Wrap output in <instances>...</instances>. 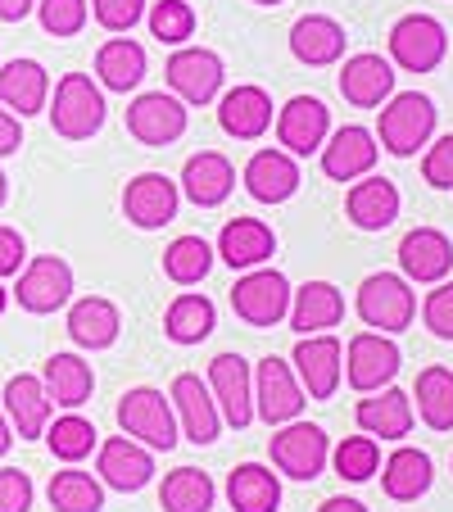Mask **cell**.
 Returning <instances> with one entry per match:
<instances>
[{
  "instance_id": "1",
  "label": "cell",
  "mask_w": 453,
  "mask_h": 512,
  "mask_svg": "<svg viewBox=\"0 0 453 512\" xmlns=\"http://www.w3.org/2000/svg\"><path fill=\"white\" fill-rule=\"evenodd\" d=\"M50 127L64 141H91L105 127V91L91 82V73H64L50 100Z\"/></svg>"
},
{
  "instance_id": "2",
  "label": "cell",
  "mask_w": 453,
  "mask_h": 512,
  "mask_svg": "<svg viewBox=\"0 0 453 512\" xmlns=\"http://www.w3.org/2000/svg\"><path fill=\"white\" fill-rule=\"evenodd\" d=\"M431 132H435V105L422 91H399V96H390V105L381 109V123H376L381 150H390V155H399V159L417 155V150L431 141Z\"/></svg>"
},
{
  "instance_id": "3",
  "label": "cell",
  "mask_w": 453,
  "mask_h": 512,
  "mask_svg": "<svg viewBox=\"0 0 453 512\" xmlns=\"http://www.w3.org/2000/svg\"><path fill=\"white\" fill-rule=\"evenodd\" d=\"M358 318L367 322L381 336H395V331H408L417 318V295L408 290V277L399 272H372V277L358 286Z\"/></svg>"
},
{
  "instance_id": "4",
  "label": "cell",
  "mask_w": 453,
  "mask_h": 512,
  "mask_svg": "<svg viewBox=\"0 0 453 512\" xmlns=\"http://www.w3.org/2000/svg\"><path fill=\"white\" fill-rule=\"evenodd\" d=\"M118 426H123V435L141 440L145 449H173L177 445L173 399L155 386H136L118 399Z\"/></svg>"
},
{
  "instance_id": "5",
  "label": "cell",
  "mask_w": 453,
  "mask_h": 512,
  "mask_svg": "<svg viewBox=\"0 0 453 512\" xmlns=\"http://www.w3.org/2000/svg\"><path fill=\"white\" fill-rule=\"evenodd\" d=\"M232 309L245 327H277L290 313V281L277 268H250L232 286Z\"/></svg>"
},
{
  "instance_id": "6",
  "label": "cell",
  "mask_w": 453,
  "mask_h": 512,
  "mask_svg": "<svg viewBox=\"0 0 453 512\" xmlns=\"http://www.w3.org/2000/svg\"><path fill=\"white\" fill-rule=\"evenodd\" d=\"M272 467L286 472L290 481H318L322 467L331 458V445H327V431L313 422H286L277 435H272Z\"/></svg>"
},
{
  "instance_id": "7",
  "label": "cell",
  "mask_w": 453,
  "mask_h": 512,
  "mask_svg": "<svg viewBox=\"0 0 453 512\" xmlns=\"http://www.w3.org/2000/svg\"><path fill=\"white\" fill-rule=\"evenodd\" d=\"M399 345L381 331H358L345 349V377L358 395H372V390H386L399 377Z\"/></svg>"
},
{
  "instance_id": "8",
  "label": "cell",
  "mask_w": 453,
  "mask_h": 512,
  "mask_svg": "<svg viewBox=\"0 0 453 512\" xmlns=\"http://www.w3.org/2000/svg\"><path fill=\"white\" fill-rule=\"evenodd\" d=\"M304 408V386H299L295 368L286 358H259V372H254V417H263L268 426H286L299 417Z\"/></svg>"
},
{
  "instance_id": "9",
  "label": "cell",
  "mask_w": 453,
  "mask_h": 512,
  "mask_svg": "<svg viewBox=\"0 0 453 512\" xmlns=\"http://www.w3.org/2000/svg\"><path fill=\"white\" fill-rule=\"evenodd\" d=\"M449 50L444 37V23L431 14H404V19L390 28V59H395L404 73H431L435 64Z\"/></svg>"
},
{
  "instance_id": "10",
  "label": "cell",
  "mask_w": 453,
  "mask_h": 512,
  "mask_svg": "<svg viewBox=\"0 0 453 512\" xmlns=\"http://www.w3.org/2000/svg\"><path fill=\"white\" fill-rule=\"evenodd\" d=\"M14 295H19V309H28V313L64 309V304L73 300V268H68L59 254H41V259L23 263Z\"/></svg>"
},
{
  "instance_id": "11",
  "label": "cell",
  "mask_w": 453,
  "mask_h": 512,
  "mask_svg": "<svg viewBox=\"0 0 453 512\" xmlns=\"http://www.w3.org/2000/svg\"><path fill=\"white\" fill-rule=\"evenodd\" d=\"M295 377L304 386L309 399H331L340 386V372H345V349L331 331H318V336H304L295 345Z\"/></svg>"
},
{
  "instance_id": "12",
  "label": "cell",
  "mask_w": 453,
  "mask_h": 512,
  "mask_svg": "<svg viewBox=\"0 0 453 512\" xmlns=\"http://www.w3.org/2000/svg\"><path fill=\"white\" fill-rule=\"evenodd\" d=\"M168 87H173V96L182 100V105H209L213 96L222 91V59L213 55V50L204 46H186L177 50L173 59H168Z\"/></svg>"
},
{
  "instance_id": "13",
  "label": "cell",
  "mask_w": 453,
  "mask_h": 512,
  "mask_svg": "<svg viewBox=\"0 0 453 512\" xmlns=\"http://www.w3.org/2000/svg\"><path fill=\"white\" fill-rule=\"evenodd\" d=\"M177 204H182V191H177V182H168L164 173H141V177H132L123 191L127 223L141 227V232L168 227L177 218Z\"/></svg>"
},
{
  "instance_id": "14",
  "label": "cell",
  "mask_w": 453,
  "mask_h": 512,
  "mask_svg": "<svg viewBox=\"0 0 453 512\" xmlns=\"http://www.w3.org/2000/svg\"><path fill=\"white\" fill-rule=\"evenodd\" d=\"M127 132L150 150L173 145L186 132V105L177 96H164V91H145L127 105Z\"/></svg>"
},
{
  "instance_id": "15",
  "label": "cell",
  "mask_w": 453,
  "mask_h": 512,
  "mask_svg": "<svg viewBox=\"0 0 453 512\" xmlns=\"http://www.w3.org/2000/svg\"><path fill=\"white\" fill-rule=\"evenodd\" d=\"M168 399H173V413L191 445H213V440H218V426H222L218 399H213V390L204 386L195 372H182V377L173 381V390H168Z\"/></svg>"
},
{
  "instance_id": "16",
  "label": "cell",
  "mask_w": 453,
  "mask_h": 512,
  "mask_svg": "<svg viewBox=\"0 0 453 512\" xmlns=\"http://www.w3.org/2000/svg\"><path fill=\"white\" fill-rule=\"evenodd\" d=\"M209 390L218 399V413L241 431V426L254 422V377L250 363L241 354H218L209 363Z\"/></svg>"
},
{
  "instance_id": "17",
  "label": "cell",
  "mask_w": 453,
  "mask_h": 512,
  "mask_svg": "<svg viewBox=\"0 0 453 512\" xmlns=\"http://www.w3.org/2000/svg\"><path fill=\"white\" fill-rule=\"evenodd\" d=\"M96 472H100V481H105L109 490L136 494V490L150 485V476H155V458H150V449H145L141 440H132V435H114V440L100 445Z\"/></svg>"
},
{
  "instance_id": "18",
  "label": "cell",
  "mask_w": 453,
  "mask_h": 512,
  "mask_svg": "<svg viewBox=\"0 0 453 512\" xmlns=\"http://www.w3.org/2000/svg\"><path fill=\"white\" fill-rule=\"evenodd\" d=\"M327 132H331V114L318 96H295L281 105L277 141L286 145V155H313V150H322Z\"/></svg>"
},
{
  "instance_id": "19",
  "label": "cell",
  "mask_w": 453,
  "mask_h": 512,
  "mask_svg": "<svg viewBox=\"0 0 453 512\" xmlns=\"http://www.w3.org/2000/svg\"><path fill=\"white\" fill-rule=\"evenodd\" d=\"M399 268H404L408 281L435 286V281H444L453 268V241L440 227H413V232L399 241Z\"/></svg>"
},
{
  "instance_id": "20",
  "label": "cell",
  "mask_w": 453,
  "mask_h": 512,
  "mask_svg": "<svg viewBox=\"0 0 453 512\" xmlns=\"http://www.w3.org/2000/svg\"><path fill=\"white\" fill-rule=\"evenodd\" d=\"M376 164V136L367 127L349 123L340 132H331V141H322V173L331 182H358Z\"/></svg>"
},
{
  "instance_id": "21",
  "label": "cell",
  "mask_w": 453,
  "mask_h": 512,
  "mask_svg": "<svg viewBox=\"0 0 453 512\" xmlns=\"http://www.w3.org/2000/svg\"><path fill=\"white\" fill-rule=\"evenodd\" d=\"M290 331L299 336H318V331L340 327L345 318V295H340L331 281H309V286L290 290Z\"/></svg>"
},
{
  "instance_id": "22",
  "label": "cell",
  "mask_w": 453,
  "mask_h": 512,
  "mask_svg": "<svg viewBox=\"0 0 453 512\" xmlns=\"http://www.w3.org/2000/svg\"><path fill=\"white\" fill-rule=\"evenodd\" d=\"M218 127L236 141H259L272 127V96L263 87H232L218 100Z\"/></svg>"
},
{
  "instance_id": "23",
  "label": "cell",
  "mask_w": 453,
  "mask_h": 512,
  "mask_svg": "<svg viewBox=\"0 0 453 512\" xmlns=\"http://www.w3.org/2000/svg\"><path fill=\"white\" fill-rule=\"evenodd\" d=\"M50 413H55V404H50L41 377L19 372V377L5 381V417H10V426H14L19 440H37V435H46Z\"/></svg>"
},
{
  "instance_id": "24",
  "label": "cell",
  "mask_w": 453,
  "mask_h": 512,
  "mask_svg": "<svg viewBox=\"0 0 453 512\" xmlns=\"http://www.w3.org/2000/svg\"><path fill=\"white\" fill-rule=\"evenodd\" d=\"M340 96L358 109H376L395 96V64L381 55H354L340 68Z\"/></svg>"
},
{
  "instance_id": "25",
  "label": "cell",
  "mask_w": 453,
  "mask_h": 512,
  "mask_svg": "<svg viewBox=\"0 0 453 512\" xmlns=\"http://www.w3.org/2000/svg\"><path fill=\"white\" fill-rule=\"evenodd\" d=\"M245 191L259 204H286L299 191V164L286 150H259L245 164Z\"/></svg>"
},
{
  "instance_id": "26",
  "label": "cell",
  "mask_w": 453,
  "mask_h": 512,
  "mask_svg": "<svg viewBox=\"0 0 453 512\" xmlns=\"http://www.w3.org/2000/svg\"><path fill=\"white\" fill-rule=\"evenodd\" d=\"M345 209H349V223L354 227H363V232H386L399 218V191L386 177H358L345 195Z\"/></svg>"
},
{
  "instance_id": "27",
  "label": "cell",
  "mask_w": 453,
  "mask_h": 512,
  "mask_svg": "<svg viewBox=\"0 0 453 512\" xmlns=\"http://www.w3.org/2000/svg\"><path fill=\"white\" fill-rule=\"evenodd\" d=\"M232 186H236V168L227 164L218 150H200V155L186 159L182 191H186L191 204H200V209H218V204L232 195Z\"/></svg>"
},
{
  "instance_id": "28",
  "label": "cell",
  "mask_w": 453,
  "mask_h": 512,
  "mask_svg": "<svg viewBox=\"0 0 453 512\" xmlns=\"http://www.w3.org/2000/svg\"><path fill=\"white\" fill-rule=\"evenodd\" d=\"M345 28L327 14H304V19L290 28V55L309 68H327L345 55Z\"/></svg>"
},
{
  "instance_id": "29",
  "label": "cell",
  "mask_w": 453,
  "mask_h": 512,
  "mask_svg": "<svg viewBox=\"0 0 453 512\" xmlns=\"http://www.w3.org/2000/svg\"><path fill=\"white\" fill-rule=\"evenodd\" d=\"M50 100V73L37 59H10L0 68V105L19 109V118L41 114Z\"/></svg>"
},
{
  "instance_id": "30",
  "label": "cell",
  "mask_w": 453,
  "mask_h": 512,
  "mask_svg": "<svg viewBox=\"0 0 453 512\" xmlns=\"http://www.w3.org/2000/svg\"><path fill=\"white\" fill-rule=\"evenodd\" d=\"M435 481V463L426 449H395V454L386 458V467H381V490H386V499L395 503H417L426 490H431Z\"/></svg>"
},
{
  "instance_id": "31",
  "label": "cell",
  "mask_w": 453,
  "mask_h": 512,
  "mask_svg": "<svg viewBox=\"0 0 453 512\" xmlns=\"http://www.w3.org/2000/svg\"><path fill=\"white\" fill-rule=\"evenodd\" d=\"M358 426H363V435H381V440H404L408 431H413V395H404V390H372V399H363L358 404Z\"/></svg>"
},
{
  "instance_id": "32",
  "label": "cell",
  "mask_w": 453,
  "mask_h": 512,
  "mask_svg": "<svg viewBox=\"0 0 453 512\" xmlns=\"http://www.w3.org/2000/svg\"><path fill=\"white\" fill-rule=\"evenodd\" d=\"M218 254L232 268H259V263H268L272 254H277V236H272L268 223H259V218H232V223L222 227L218 236Z\"/></svg>"
},
{
  "instance_id": "33",
  "label": "cell",
  "mask_w": 453,
  "mask_h": 512,
  "mask_svg": "<svg viewBox=\"0 0 453 512\" xmlns=\"http://www.w3.org/2000/svg\"><path fill=\"white\" fill-rule=\"evenodd\" d=\"M96 78L105 91H136L145 78V50L132 37H109L96 50Z\"/></svg>"
},
{
  "instance_id": "34",
  "label": "cell",
  "mask_w": 453,
  "mask_h": 512,
  "mask_svg": "<svg viewBox=\"0 0 453 512\" xmlns=\"http://www.w3.org/2000/svg\"><path fill=\"white\" fill-rule=\"evenodd\" d=\"M41 386H46L50 404L82 408L91 399V390H96V377H91V363H82L78 354H55V358H46Z\"/></svg>"
},
{
  "instance_id": "35",
  "label": "cell",
  "mask_w": 453,
  "mask_h": 512,
  "mask_svg": "<svg viewBox=\"0 0 453 512\" xmlns=\"http://www.w3.org/2000/svg\"><path fill=\"white\" fill-rule=\"evenodd\" d=\"M118 327H123L118 309L109 300H100V295H87V300L68 309V336L82 349H109L118 340Z\"/></svg>"
},
{
  "instance_id": "36",
  "label": "cell",
  "mask_w": 453,
  "mask_h": 512,
  "mask_svg": "<svg viewBox=\"0 0 453 512\" xmlns=\"http://www.w3.org/2000/svg\"><path fill=\"white\" fill-rule=\"evenodd\" d=\"M227 499L236 512H277L281 508V481L263 463H241L227 476Z\"/></svg>"
},
{
  "instance_id": "37",
  "label": "cell",
  "mask_w": 453,
  "mask_h": 512,
  "mask_svg": "<svg viewBox=\"0 0 453 512\" xmlns=\"http://www.w3.org/2000/svg\"><path fill=\"white\" fill-rule=\"evenodd\" d=\"M213 499H218V490L200 467H177L159 485V508L164 512H213Z\"/></svg>"
},
{
  "instance_id": "38",
  "label": "cell",
  "mask_w": 453,
  "mask_h": 512,
  "mask_svg": "<svg viewBox=\"0 0 453 512\" xmlns=\"http://www.w3.org/2000/svg\"><path fill=\"white\" fill-rule=\"evenodd\" d=\"M213 322H218V313H213V300H204V295L186 290V295H177V300L168 304L164 336L173 340V345H200V340L213 331Z\"/></svg>"
},
{
  "instance_id": "39",
  "label": "cell",
  "mask_w": 453,
  "mask_h": 512,
  "mask_svg": "<svg viewBox=\"0 0 453 512\" xmlns=\"http://www.w3.org/2000/svg\"><path fill=\"white\" fill-rule=\"evenodd\" d=\"M46 499H50V508L55 512H100L105 508V485H100L91 472L68 467V472L50 476Z\"/></svg>"
},
{
  "instance_id": "40",
  "label": "cell",
  "mask_w": 453,
  "mask_h": 512,
  "mask_svg": "<svg viewBox=\"0 0 453 512\" xmlns=\"http://www.w3.org/2000/svg\"><path fill=\"white\" fill-rule=\"evenodd\" d=\"M417 417L431 431H453V372L449 368H426L417 372Z\"/></svg>"
},
{
  "instance_id": "41",
  "label": "cell",
  "mask_w": 453,
  "mask_h": 512,
  "mask_svg": "<svg viewBox=\"0 0 453 512\" xmlns=\"http://www.w3.org/2000/svg\"><path fill=\"white\" fill-rule=\"evenodd\" d=\"M209 268H213V250L204 236H177L164 250V272L173 286H195V281L209 277Z\"/></svg>"
},
{
  "instance_id": "42",
  "label": "cell",
  "mask_w": 453,
  "mask_h": 512,
  "mask_svg": "<svg viewBox=\"0 0 453 512\" xmlns=\"http://www.w3.org/2000/svg\"><path fill=\"white\" fill-rule=\"evenodd\" d=\"M46 445H50V454L64 458V463H82V458L96 449V426L78 413L55 417V422H46Z\"/></svg>"
},
{
  "instance_id": "43",
  "label": "cell",
  "mask_w": 453,
  "mask_h": 512,
  "mask_svg": "<svg viewBox=\"0 0 453 512\" xmlns=\"http://www.w3.org/2000/svg\"><path fill=\"white\" fill-rule=\"evenodd\" d=\"M336 476H345V481H372L376 467H381V445H376L372 435H349V440H340L336 445Z\"/></svg>"
},
{
  "instance_id": "44",
  "label": "cell",
  "mask_w": 453,
  "mask_h": 512,
  "mask_svg": "<svg viewBox=\"0 0 453 512\" xmlns=\"http://www.w3.org/2000/svg\"><path fill=\"white\" fill-rule=\"evenodd\" d=\"M191 32H195V10L186 0H155V10H150V37H155L159 46H182Z\"/></svg>"
},
{
  "instance_id": "45",
  "label": "cell",
  "mask_w": 453,
  "mask_h": 512,
  "mask_svg": "<svg viewBox=\"0 0 453 512\" xmlns=\"http://www.w3.org/2000/svg\"><path fill=\"white\" fill-rule=\"evenodd\" d=\"M37 14L50 37H78L91 19V5L87 0H37Z\"/></svg>"
},
{
  "instance_id": "46",
  "label": "cell",
  "mask_w": 453,
  "mask_h": 512,
  "mask_svg": "<svg viewBox=\"0 0 453 512\" xmlns=\"http://www.w3.org/2000/svg\"><path fill=\"white\" fill-rule=\"evenodd\" d=\"M91 14L105 32H132L145 14V0H91Z\"/></svg>"
},
{
  "instance_id": "47",
  "label": "cell",
  "mask_w": 453,
  "mask_h": 512,
  "mask_svg": "<svg viewBox=\"0 0 453 512\" xmlns=\"http://www.w3.org/2000/svg\"><path fill=\"white\" fill-rule=\"evenodd\" d=\"M422 177H426V186H435V191H453V132L440 136V141L426 150Z\"/></svg>"
},
{
  "instance_id": "48",
  "label": "cell",
  "mask_w": 453,
  "mask_h": 512,
  "mask_svg": "<svg viewBox=\"0 0 453 512\" xmlns=\"http://www.w3.org/2000/svg\"><path fill=\"white\" fill-rule=\"evenodd\" d=\"M422 318L440 340H453V281H440V286L426 295Z\"/></svg>"
},
{
  "instance_id": "49",
  "label": "cell",
  "mask_w": 453,
  "mask_h": 512,
  "mask_svg": "<svg viewBox=\"0 0 453 512\" xmlns=\"http://www.w3.org/2000/svg\"><path fill=\"white\" fill-rule=\"evenodd\" d=\"M32 476L19 467H0V512H32Z\"/></svg>"
},
{
  "instance_id": "50",
  "label": "cell",
  "mask_w": 453,
  "mask_h": 512,
  "mask_svg": "<svg viewBox=\"0 0 453 512\" xmlns=\"http://www.w3.org/2000/svg\"><path fill=\"white\" fill-rule=\"evenodd\" d=\"M23 263H28V241L14 227H0V277H14Z\"/></svg>"
},
{
  "instance_id": "51",
  "label": "cell",
  "mask_w": 453,
  "mask_h": 512,
  "mask_svg": "<svg viewBox=\"0 0 453 512\" xmlns=\"http://www.w3.org/2000/svg\"><path fill=\"white\" fill-rule=\"evenodd\" d=\"M23 145V127H19V114H10V109H0V159L14 155Z\"/></svg>"
},
{
  "instance_id": "52",
  "label": "cell",
  "mask_w": 453,
  "mask_h": 512,
  "mask_svg": "<svg viewBox=\"0 0 453 512\" xmlns=\"http://www.w3.org/2000/svg\"><path fill=\"white\" fill-rule=\"evenodd\" d=\"M32 5H37V0H0V19H5V23H23L32 14Z\"/></svg>"
},
{
  "instance_id": "53",
  "label": "cell",
  "mask_w": 453,
  "mask_h": 512,
  "mask_svg": "<svg viewBox=\"0 0 453 512\" xmlns=\"http://www.w3.org/2000/svg\"><path fill=\"white\" fill-rule=\"evenodd\" d=\"M318 512H367L358 499H345V494H336V499H327Z\"/></svg>"
},
{
  "instance_id": "54",
  "label": "cell",
  "mask_w": 453,
  "mask_h": 512,
  "mask_svg": "<svg viewBox=\"0 0 453 512\" xmlns=\"http://www.w3.org/2000/svg\"><path fill=\"white\" fill-rule=\"evenodd\" d=\"M10 445H14V426H10V417L0 413V458L10 454Z\"/></svg>"
},
{
  "instance_id": "55",
  "label": "cell",
  "mask_w": 453,
  "mask_h": 512,
  "mask_svg": "<svg viewBox=\"0 0 453 512\" xmlns=\"http://www.w3.org/2000/svg\"><path fill=\"white\" fill-rule=\"evenodd\" d=\"M5 200H10V177L0 173V209H5Z\"/></svg>"
},
{
  "instance_id": "56",
  "label": "cell",
  "mask_w": 453,
  "mask_h": 512,
  "mask_svg": "<svg viewBox=\"0 0 453 512\" xmlns=\"http://www.w3.org/2000/svg\"><path fill=\"white\" fill-rule=\"evenodd\" d=\"M5 309H10V290L0 286V313H5Z\"/></svg>"
},
{
  "instance_id": "57",
  "label": "cell",
  "mask_w": 453,
  "mask_h": 512,
  "mask_svg": "<svg viewBox=\"0 0 453 512\" xmlns=\"http://www.w3.org/2000/svg\"><path fill=\"white\" fill-rule=\"evenodd\" d=\"M254 5H281V0H254Z\"/></svg>"
}]
</instances>
